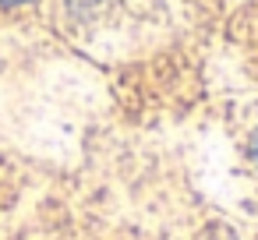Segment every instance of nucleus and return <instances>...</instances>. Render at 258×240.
I'll use <instances>...</instances> for the list:
<instances>
[{
  "mask_svg": "<svg viewBox=\"0 0 258 240\" xmlns=\"http://www.w3.org/2000/svg\"><path fill=\"white\" fill-rule=\"evenodd\" d=\"M254 159H258V138H254Z\"/></svg>",
  "mask_w": 258,
  "mask_h": 240,
  "instance_id": "f257e3e1",
  "label": "nucleus"
}]
</instances>
